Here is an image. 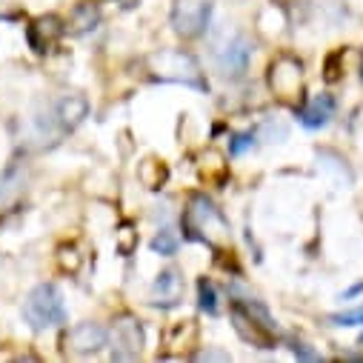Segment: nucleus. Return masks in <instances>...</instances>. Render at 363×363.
Returning a JSON list of instances; mask_svg holds the SVG:
<instances>
[{"instance_id":"obj_9","label":"nucleus","mask_w":363,"mask_h":363,"mask_svg":"<svg viewBox=\"0 0 363 363\" xmlns=\"http://www.w3.org/2000/svg\"><path fill=\"white\" fill-rule=\"evenodd\" d=\"M115 360H132L143 349V326L140 320L123 315L115 320Z\"/></svg>"},{"instance_id":"obj_3","label":"nucleus","mask_w":363,"mask_h":363,"mask_svg":"<svg viewBox=\"0 0 363 363\" xmlns=\"http://www.w3.org/2000/svg\"><path fill=\"white\" fill-rule=\"evenodd\" d=\"M23 318L32 329L43 332V329H55L60 323H66V306H63V295L57 286L52 284H40L29 292L26 303H23Z\"/></svg>"},{"instance_id":"obj_25","label":"nucleus","mask_w":363,"mask_h":363,"mask_svg":"<svg viewBox=\"0 0 363 363\" xmlns=\"http://www.w3.org/2000/svg\"><path fill=\"white\" fill-rule=\"evenodd\" d=\"M252 143H255V138H252V135H238V138H235V143H232V152H235V155H240V152H246Z\"/></svg>"},{"instance_id":"obj_4","label":"nucleus","mask_w":363,"mask_h":363,"mask_svg":"<svg viewBox=\"0 0 363 363\" xmlns=\"http://www.w3.org/2000/svg\"><path fill=\"white\" fill-rule=\"evenodd\" d=\"M229 315H232V326H235V332H238L246 343H252L255 349H272V346H275V340H278L275 326H272L269 315H266L260 306L235 301Z\"/></svg>"},{"instance_id":"obj_2","label":"nucleus","mask_w":363,"mask_h":363,"mask_svg":"<svg viewBox=\"0 0 363 363\" xmlns=\"http://www.w3.org/2000/svg\"><path fill=\"white\" fill-rule=\"evenodd\" d=\"M149 69L160 80H172V83L206 89V80L201 74L198 60L189 52H184V49H160V52H155L149 57Z\"/></svg>"},{"instance_id":"obj_27","label":"nucleus","mask_w":363,"mask_h":363,"mask_svg":"<svg viewBox=\"0 0 363 363\" xmlns=\"http://www.w3.org/2000/svg\"><path fill=\"white\" fill-rule=\"evenodd\" d=\"M360 343H363V337H360Z\"/></svg>"},{"instance_id":"obj_24","label":"nucleus","mask_w":363,"mask_h":363,"mask_svg":"<svg viewBox=\"0 0 363 363\" xmlns=\"http://www.w3.org/2000/svg\"><path fill=\"white\" fill-rule=\"evenodd\" d=\"M340 55H343V52H335V55L326 60V80H329V83L340 80V72H337V60H340Z\"/></svg>"},{"instance_id":"obj_6","label":"nucleus","mask_w":363,"mask_h":363,"mask_svg":"<svg viewBox=\"0 0 363 363\" xmlns=\"http://www.w3.org/2000/svg\"><path fill=\"white\" fill-rule=\"evenodd\" d=\"M252 49L255 46L243 32H238V29L223 32V38L215 43V63H218V69L223 74L238 77V74L246 72V66L252 60Z\"/></svg>"},{"instance_id":"obj_17","label":"nucleus","mask_w":363,"mask_h":363,"mask_svg":"<svg viewBox=\"0 0 363 363\" xmlns=\"http://www.w3.org/2000/svg\"><path fill=\"white\" fill-rule=\"evenodd\" d=\"M226 172H229V169H226L220 152L209 149V152L201 157V174L209 180V184H223V180H226Z\"/></svg>"},{"instance_id":"obj_26","label":"nucleus","mask_w":363,"mask_h":363,"mask_svg":"<svg viewBox=\"0 0 363 363\" xmlns=\"http://www.w3.org/2000/svg\"><path fill=\"white\" fill-rule=\"evenodd\" d=\"M118 4H121V6H123V9H132V6H135V4H138V0H118Z\"/></svg>"},{"instance_id":"obj_5","label":"nucleus","mask_w":363,"mask_h":363,"mask_svg":"<svg viewBox=\"0 0 363 363\" xmlns=\"http://www.w3.org/2000/svg\"><path fill=\"white\" fill-rule=\"evenodd\" d=\"M269 89L286 104L301 101V92H303V66H301V60L292 57V55H281V57L272 60Z\"/></svg>"},{"instance_id":"obj_1","label":"nucleus","mask_w":363,"mask_h":363,"mask_svg":"<svg viewBox=\"0 0 363 363\" xmlns=\"http://www.w3.org/2000/svg\"><path fill=\"white\" fill-rule=\"evenodd\" d=\"M184 232L192 240H201L212 249H223L229 246V223L226 218L215 209V203H209L203 195H195L184 212Z\"/></svg>"},{"instance_id":"obj_15","label":"nucleus","mask_w":363,"mask_h":363,"mask_svg":"<svg viewBox=\"0 0 363 363\" xmlns=\"http://www.w3.org/2000/svg\"><path fill=\"white\" fill-rule=\"evenodd\" d=\"M86 112H89V104L83 98H77V95L63 98L57 104V123H60V129H74L86 118Z\"/></svg>"},{"instance_id":"obj_7","label":"nucleus","mask_w":363,"mask_h":363,"mask_svg":"<svg viewBox=\"0 0 363 363\" xmlns=\"http://www.w3.org/2000/svg\"><path fill=\"white\" fill-rule=\"evenodd\" d=\"M209 18H212V0H174L172 6V26L184 40L201 38L209 26Z\"/></svg>"},{"instance_id":"obj_22","label":"nucleus","mask_w":363,"mask_h":363,"mask_svg":"<svg viewBox=\"0 0 363 363\" xmlns=\"http://www.w3.org/2000/svg\"><path fill=\"white\" fill-rule=\"evenodd\" d=\"M335 326H363V306L352 309V312H340V315H332L329 318Z\"/></svg>"},{"instance_id":"obj_10","label":"nucleus","mask_w":363,"mask_h":363,"mask_svg":"<svg viewBox=\"0 0 363 363\" xmlns=\"http://www.w3.org/2000/svg\"><path fill=\"white\" fill-rule=\"evenodd\" d=\"M63 32H66V26H63V21H60L57 15H40V18H35V21L29 23L26 38H29V46H32L38 55H46V52L63 38Z\"/></svg>"},{"instance_id":"obj_14","label":"nucleus","mask_w":363,"mask_h":363,"mask_svg":"<svg viewBox=\"0 0 363 363\" xmlns=\"http://www.w3.org/2000/svg\"><path fill=\"white\" fill-rule=\"evenodd\" d=\"M138 180H140L146 189L157 192V189H163V184L169 180V169H166L163 160L146 157V160H140V166H138Z\"/></svg>"},{"instance_id":"obj_21","label":"nucleus","mask_w":363,"mask_h":363,"mask_svg":"<svg viewBox=\"0 0 363 363\" xmlns=\"http://www.w3.org/2000/svg\"><path fill=\"white\" fill-rule=\"evenodd\" d=\"M152 249L160 252V255H174V249H177V235H174L172 229H160L157 238L152 240Z\"/></svg>"},{"instance_id":"obj_19","label":"nucleus","mask_w":363,"mask_h":363,"mask_svg":"<svg viewBox=\"0 0 363 363\" xmlns=\"http://www.w3.org/2000/svg\"><path fill=\"white\" fill-rule=\"evenodd\" d=\"M115 243H118V252L121 255H132L138 249V232L132 229V223H123L118 232H115Z\"/></svg>"},{"instance_id":"obj_11","label":"nucleus","mask_w":363,"mask_h":363,"mask_svg":"<svg viewBox=\"0 0 363 363\" xmlns=\"http://www.w3.org/2000/svg\"><path fill=\"white\" fill-rule=\"evenodd\" d=\"M318 169H320V174L329 180L332 186H337V189L352 186V172H349V166H346V160H343L340 155H335V152H320V155H318Z\"/></svg>"},{"instance_id":"obj_20","label":"nucleus","mask_w":363,"mask_h":363,"mask_svg":"<svg viewBox=\"0 0 363 363\" xmlns=\"http://www.w3.org/2000/svg\"><path fill=\"white\" fill-rule=\"evenodd\" d=\"M198 298H201V309H203V312H209V315L218 312V295H215L212 281H206V278L198 281Z\"/></svg>"},{"instance_id":"obj_18","label":"nucleus","mask_w":363,"mask_h":363,"mask_svg":"<svg viewBox=\"0 0 363 363\" xmlns=\"http://www.w3.org/2000/svg\"><path fill=\"white\" fill-rule=\"evenodd\" d=\"M195 335H198V326H195V320H177L169 332H166V346H184V343H189V340H195Z\"/></svg>"},{"instance_id":"obj_8","label":"nucleus","mask_w":363,"mask_h":363,"mask_svg":"<svg viewBox=\"0 0 363 363\" xmlns=\"http://www.w3.org/2000/svg\"><path fill=\"white\" fill-rule=\"evenodd\" d=\"M106 343H109V332L101 323H92V320L77 323L66 335V352H72V354H95Z\"/></svg>"},{"instance_id":"obj_12","label":"nucleus","mask_w":363,"mask_h":363,"mask_svg":"<svg viewBox=\"0 0 363 363\" xmlns=\"http://www.w3.org/2000/svg\"><path fill=\"white\" fill-rule=\"evenodd\" d=\"M180 289H184V281H180V275L174 269H166V272H160L157 275V281H155V301L152 303H157V306H172V303H177V298H180Z\"/></svg>"},{"instance_id":"obj_16","label":"nucleus","mask_w":363,"mask_h":363,"mask_svg":"<svg viewBox=\"0 0 363 363\" xmlns=\"http://www.w3.org/2000/svg\"><path fill=\"white\" fill-rule=\"evenodd\" d=\"M98 21H101V12H98L95 4H80V6L72 12L66 29H69L72 35H83V32H89V29H95Z\"/></svg>"},{"instance_id":"obj_13","label":"nucleus","mask_w":363,"mask_h":363,"mask_svg":"<svg viewBox=\"0 0 363 363\" xmlns=\"http://www.w3.org/2000/svg\"><path fill=\"white\" fill-rule=\"evenodd\" d=\"M332 112H335V101H332L329 95H318V98H312V101L301 109V123L309 126V129H320V126L329 123Z\"/></svg>"},{"instance_id":"obj_23","label":"nucleus","mask_w":363,"mask_h":363,"mask_svg":"<svg viewBox=\"0 0 363 363\" xmlns=\"http://www.w3.org/2000/svg\"><path fill=\"white\" fill-rule=\"evenodd\" d=\"M60 266H63V269H72V272L80 266V257H77V252H74L72 246H63V249H60Z\"/></svg>"}]
</instances>
